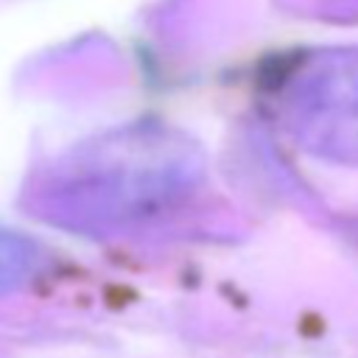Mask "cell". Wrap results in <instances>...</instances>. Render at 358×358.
Segmentation results:
<instances>
[{
    "label": "cell",
    "mask_w": 358,
    "mask_h": 358,
    "mask_svg": "<svg viewBox=\"0 0 358 358\" xmlns=\"http://www.w3.org/2000/svg\"><path fill=\"white\" fill-rule=\"evenodd\" d=\"M291 87L294 126L305 143L338 159H358V53L319 56Z\"/></svg>",
    "instance_id": "cell-1"
}]
</instances>
